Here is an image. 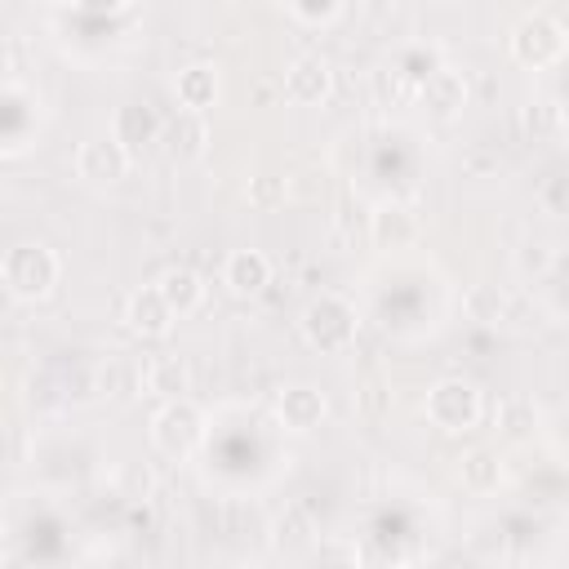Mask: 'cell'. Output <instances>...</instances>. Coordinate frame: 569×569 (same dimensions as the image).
<instances>
[{
	"label": "cell",
	"mask_w": 569,
	"mask_h": 569,
	"mask_svg": "<svg viewBox=\"0 0 569 569\" xmlns=\"http://www.w3.org/2000/svg\"><path fill=\"white\" fill-rule=\"evenodd\" d=\"M58 276H62V262H58V253H53L49 244H40V240H22V244L4 249V258H0V280H4V289H9V298H18V302H40V298H49L53 284H58Z\"/></svg>",
	"instance_id": "cell-1"
},
{
	"label": "cell",
	"mask_w": 569,
	"mask_h": 569,
	"mask_svg": "<svg viewBox=\"0 0 569 569\" xmlns=\"http://www.w3.org/2000/svg\"><path fill=\"white\" fill-rule=\"evenodd\" d=\"M302 338L311 351L320 356H342L351 342H356V307L342 298V293H316L307 307H302Z\"/></svg>",
	"instance_id": "cell-2"
},
{
	"label": "cell",
	"mask_w": 569,
	"mask_h": 569,
	"mask_svg": "<svg viewBox=\"0 0 569 569\" xmlns=\"http://www.w3.org/2000/svg\"><path fill=\"white\" fill-rule=\"evenodd\" d=\"M422 409H427V422L431 427H440L449 436H462V431H471L480 422L485 400H480V387L476 382H467V378H440L427 391Z\"/></svg>",
	"instance_id": "cell-3"
},
{
	"label": "cell",
	"mask_w": 569,
	"mask_h": 569,
	"mask_svg": "<svg viewBox=\"0 0 569 569\" xmlns=\"http://www.w3.org/2000/svg\"><path fill=\"white\" fill-rule=\"evenodd\" d=\"M204 440V413L191 400H169L151 418V445L164 458H191Z\"/></svg>",
	"instance_id": "cell-4"
},
{
	"label": "cell",
	"mask_w": 569,
	"mask_h": 569,
	"mask_svg": "<svg viewBox=\"0 0 569 569\" xmlns=\"http://www.w3.org/2000/svg\"><path fill=\"white\" fill-rule=\"evenodd\" d=\"M565 53V27L556 22V13L538 9V13H525L516 27H511V58L520 67H551L556 58Z\"/></svg>",
	"instance_id": "cell-5"
},
{
	"label": "cell",
	"mask_w": 569,
	"mask_h": 569,
	"mask_svg": "<svg viewBox=\"0 0 569 569\" xmlns=\"http://www.w3.org/2000/svg\"><path fill=\"white\" fill-rule=\"evenodd\" d=\"M129 164H133V156H129L111 133H93V138H84L80 151H76V173H80L84 182H93V187L120 182V178L129 173Z\"/></svg>",
	"instance_id": "cell-6"
},
{
	"label": "cell",
	"mask_w": 569,
	"mask_h": 569,
	"mask_svg": "<svg viewBox=\"0 0 569 569\" xmlns=\"http://www.w3.org/2000/svg\"><path fill=\"white\" fill-rule=\"evenodd\" d=\"M333 93V67L320 53H298L284 67V98L298 107H320Z\"/></svg>",
	"instance_id": "cell-7"
},
{
	"label": "cell",
	"mask_w": 569,
	"mask_h": 569,
	"mask_svg": "<svg viewBox=\"0 0 569 569\" xmlns=\"http://www.w3.org/2000/svg\"><path fill=\"white\" fill-rule=\"evenodd\" d=\"M422 231V218L405 200H387L369 213V244L373 249H409Z\"/></svg>",
	"instance_id": "cell-8"
},
{
	"label": "cell",
	"mask_w": 569,
	"mask_h": 569,
	"mask_svg": "<svg viewBox=\"0 0 569 569\" xmlns=\"http://www.w3.org/2000/svg\"><path fill=\"white\" fill-rule=\"evenodd\" d=\"M267 542H271L276 556L293 560V556H311V551H316L320 529H316V520H311L307 507L289 502L284 511H276V520H271V538H267Z\"/></svg>",
	"instance_id": "cell-9"
},
{
	"label": "cell",
	"mask_w": 569,
	"mask_h": 569,
	"mask_svg": "<svg viewBox=\"0 0 569 569\" xmlns=\"http://www.w3.org/2000/svg\"><path fill=\"white\" fill-rule=\"evenodd\" d=\"M173 307L160 298V289L156 284H142V289H133L129 298H124V329L129 333H138V338H164L169 329H173Z\"/></svg>",
	"instance_id": "cell-10"
},
{
	"label": "cell",
	"mask_w": 569,
	"mask_h": 569,
	"mask_svg": "<svg viewBox=\"0 0 569 569\" xmlns=\"http://www.w3.org/2000/svg\"><path fill=\"white\" fill-rule=\"evenodd\" d=\"M160 133H164V124H160V116L147 102H120L116 116H111V138L129 156H142L151 142H160Z\"/></svg>",
	"instance_id": "cell-11"
},
{
	"label": "cell",
	"mask_w": 569,
	"mask_h": 569,
	"mask_svg": "<svg viewBox=\"0 0 569 569\" xmlns=\"http://www.w3.org/2000/svg\"><path fill=\"white\" fill-rule=\"evenodd\" d=\"M418 107L436 120H453L462 107H467V76L453 71V67H440L431 71L422 84H418Z\"/></svg>",
	"instance_id": "cell-12"
},
{
	"label": "cell",
	"mask_w": 569,
	"mask_h": 569,
	"mask_svg": "<svg viewBox=\"0 0 569 569\" xmlns=\"http://www.w3.org/2000/svg\"><path fill=\"white\" fill-rule=\"evenodd\" d=\"M276 413H280V422H284L289 431L307 436V431H316V427L325 422L329 405H325V396H320L311 382H289V387L276 396Z\"/></svg>",
	"instance_id": "cell-13"
},
{
	"label": "cell",
	"mask_w": 569,
	"mask_h": 569,
	"mask_svg": "<svg viewBox=\"0 0 569 569\" xmlns=\"http://www.w3.org/2000/svg\"><path fill=\"white\" fill-rule=\"evenodd\" d=\"M222 284L236 293V298H258L267 284H271V258L262 249H236L227 253L222 262Z\"/></svg>",
	"instance_id": "cell-14"
},
{
	"label": "cell",
	"mask_w": 569,
	"mask_h": 569,
	"mask_svg": "<svg viewBox=\"0 0 569 569\" xmlns=\"http://www.w3.org/2000/svg\"><path fill=\"white\" fill-rule=\"evenodd\" d=\"M156 289H160V298L173 307V316H191V311H200V307H204V293H209L204 276H200L196 267H187V262L164 267L160 280H156Z\"/></svg>",
	"instance_id": "cell-15"
},
{
	"label": "cell",
	"mask_w": 569,
	"mask_h": 569,
	"mask_svg": "<svg viewBox=\"0 0 569 569\" xmlns=\"http://www.w3.org/2000/svg\"><path fill=\"white\" fill-rule=\"evenodd\" d=\"M173 93H178L182 111H196V116H204V111L218 102V71H213L209 62H191V67H182V71H178V80H173Z\"/></svg>",
	"instance_id": "cell-16"
},
{
	"label": "cell",
	"mask_w": 569,
	"mask_h": 569,
	"mask_svg": "<svg viewBox=\"0 0 569 569\" xmlns=\"http://www.w3.org/2000/svg\"><path fill=\"white\" fill-rule=\"evenodd\" d=\"M98 387H102L111 400H133L138 391H147V369H142L133 356L111 351V356L102 360V369H98Z\"/></svg>",
	"instance_id": "cell-17"
},
{
	"label": "cell",
	"mask_w": 569,
	"mask_h": 569,
	"mask_svg": "<svg viewBox=\"0 0 569 569\" xmlns=\"http://www.w3.org/2000/svg\"><path fill=\"white\" fill-rule=\"evenodd\" d=\"M147 391L151 396H160L164 405L169 400H187V391H191V365H187V356H156V360H147Z\"/></svg>",
	"instance_id": "cell-18"
},
{
	"label": "cell",
	"mask_w": 569,
	"mask_h": 569,
	"mask_svg": "<svg viewBox=\"0 0 569 569\" xmlns=\"http://www.w3.org/2000/svg\"><path fill=\"white\" fill-rule=\"evenodd\" d=\"M164 147H169V156L173 160H200L204 151H209V124L196 116V111H178L173 120H169V129H164Z\"/></svg>",
	"instance_id": "cell-19"
},
{
	"label": "cell",
	"mask_w": 569,
	"mask_h": 569,
	"mask_svg": "<svg viewBox=\"0 0 569 569\" xmlns=\"http://www.w3.org/2000/svg\"><path fill=\"white\" fill-rule=\"evenodd\" d=\"M458 480H462V489H471V493H493V489L502 485V458H498V449H489V445L467 449V453L458 458Z\"/></svg>",
	"instance_id": "cell-20"
},
{
	"label": "cell",
	"mask_w": 569,
	"mask_h": 569,
	"mask_svg": "<svg viewBox=\"0 0 569 569\" xmlns=\"http://www.w3.org/2000/svg\"><path fill=\"white\" fill-rule=\"evenodd\" d=\"M391 409H396L391 382H387L382 373L360 378V387H356V418H360V422H369V427H378V422H387V418H391Z\"/></svg>",
	"instance_id": "cell-21"
},
{
	"label": "cell",
	"mask_w": 569,
	"mask_h": 569,
	"mask_svg": "<svg viewBox=\"0 0 569 569\" xmlns=\"http://www.w3.org/2000/svg\"><path fill=\"white\" fill-rule=\"evenodd\" d=\"M462 307H467V316L480 320V325H498V320H507V298H502L498 284H471L467 298H462Z\"/></svg>",
	"instance_id": "cell-22"
},
{
	"label": "cell",
	"mask_w": 569,
	"mask_h": 569,
	"mask_svg": "<svg viewBox=\"0 0 569 569\" xmlns=\"http://www.w3.org/2000/svg\"><path fill=\"white\" fill-rule=\"evenodd\" d=\"M533 422H538L533 400H525V396L502 400V409H498V427H502L507 440H525V436H533Z\"/></svg>",
	"instance_id": "cell-23"
},
{
	"label": "cell",
	"mask_w": 569,
	"mask_h": 569,
	"mask_svg": "<svg viewBox=\"0 0 569 569\" xmlns=\"http://www.w3.org/2000/svg\"><path fill=\"white\" fill-rule=\"evenodd\" d=\"M373 93H378V102H391V107L418 102V84H413L400 67H382V71H373Z\"/></svg>",
	"instance_id": "cell-24"
},
{
	"label": "cell",
	"mask_w": 569,
	"mask_h": 569,
	"mask_svg": "<svg viewBox=\"0 0 569 569\" xmlns=\"http://www.w3.org/2000/svg\"><path fill=\"white\" fill-rule=\"evenodd\" d=\"M244 196H249L253 209H280L289 200V178L284 173H253Z\"/></svg>",
	"instance_id": "cell-25"
},
{
	"label": "cell",
	"mask_w": 569,
	"mask_h": 569,
	"mask_svg": "<svg viewBox=\"0 0 569 569\" xmlns=\"http://www.w3.org/2000/svg\"><path fill=\"white\" fill-rule=\"evenodd\" d=\"M284 13H289L293 22H307V27H329V22H338L347 9H342L338 0H293Z\"/></svg>",
	"instance_id": "cell-26"
},
{
	"label": "cell",
	"mask_w": 569,
	"mask_h": 569,
	"mask_svg": "<svg viewBox=\"0 0 569 569\" xmlns=\"http://www.w3.org/2000/svg\"><path fill=\"white\" fill-rule=\"evenodd\" d=\"M360 209H351V204H342L338 213H333V236H338V244L342 249H356L360 240H369V218H356Z\"/></svg>",
	"instance_id": "cell-27"
},
{
	"label": "cell",
	"mask_w": 569,
	"mask_h": 569,
	"mask_svg": "<svg viewBox=\"0 0 569 569\" xmlns=\"http://www.w3.org/2000/svg\"><path fill=\"white\" fill-rule=\"evenodd\" d=\"M538 204L556 218H569V173H551L542 187H538Z\"/></svg>",
	"instance_id": "cell-28"
},
{
	"label": "cell",
	"mask_w": 569,
	"mask_h": 569,
	"mask_svg": "<svg viewBox=\"0 0 569 569\" xmlns=\"http://www.w3.org/2000/svg\"><path fill=\"white\" fill-rule=\"evenodd\" d=\"M320 569H360V556L342 542H325L320 547Z\"/></svg>",
	"instance_id": "cell-29"
},
{
	"label": "cell",
	"mask_w": 569,
	"mask_h": 569,
	"mask_svg": "<svg viewBox=\"0 0 569 569\" xmlns=\"http://www.w3.org/2000/svg\"><path fill=\"white\" fill-rule=\"evenodd\" d=\"M325 191V178L316 173V169H298L293 178H289V196H298V200H316Z\"/></svg>",
	"instance_id": "cell-30"
},
{
	"label": "cell",
	"mask_w": 569,
	"mask_h": 569,
	"mask_svg": "<svg viewBox=\"0 0 569 569\" xmlns=\"http://www.w3.org/2000/svg\"><path fill=\"white\" fill-rule=\"evenodd\" d=\"M551 124H556V107L551 102H529L525 107V129L529 133H547Z\"/></svg>",
	"instance_id": "cell-31"
},
{
	"label": "cell",
	"mask_w": 569,
	"mask_h": 569,
	"mask_svg": "<svg viewBox=\"0 0 569 569\" xmlns=\"http://www.w3.org/2000/svg\"><path fill=\"white\" fill-rule=\"evenodd\" d=\"M236 569H271V565H262V560H244V565H236Z\"/></svg>",
	"instance_id": "cell-32"
},
{
	"label": "cell",
	"mask_w": 569,
	"mask_h": 569,
	"mask_svg": "<svg viewBox=\"0 0 569 569\" xmlns=\"http://www.w3.org/2000/svg\"><path fill=\"white\" fill-rule=\"evenodd\" d=\"M498 569H520V565H498Z\"/></svg>",
	"instance_id": "cell-33"
}]
</instances>
